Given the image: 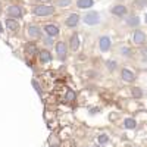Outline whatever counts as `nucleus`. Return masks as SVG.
Masks as SVG:
<instances>
[{"label":"nucleus","mask_w":147,"mask_h":147,"mask_svg":"<svg viewBox=\"0 0 147 147\" xmlns=\"http://www.w3.org/2000/svg\"><path fill=\"white\" fill-rule=\"evenodd\" d=\"M6 27H7L9 31H16V30H18V22H16L15 19H10V18H9V19L6 21Z\"/></svg>","instance_id":"obj_13"},{"label":"nucleus","mask_w":147,"mask_h":147,"mask_svg":"<svg viewBox=\"0 0 147 147\" xmlns=\"http://www.w3.org/2000/svg\"><path fill=\"white\" fill-rule=\"evenodd\" d=\"M78 22H80V16H78L77 13H72V15L66 19V25H68V27H75Z\"/></svg>","instance_id":"obj_8"},{"label":"nucleus","mask_w":147,"mask_h":147,"mask_svg":"<svg viewBox=\"0 0 147 147\" xmlns=\"http://www.w3.org/2000/svg\"><path fill=\"white\" fill-rule=\"evenodd\" d=\"M141 94H143V91H141L140 88H137V87L132 88V96H134V97H140Z\"/></svg>","instance_id":"obj_21"},{"label":"nucleus","mask_w":147,"mask_h":147,"mask_svg":"<svg viewBox=\"0 0 147 147\" xmlns=\"http://www.w3.org/2000/svg\"><path fill=\"white\" fill-rule=\"evenodd\" d=\"M7 15L12 16V18H18V16L22 15V9H21L19 6H10V7L7 9Z\"/></svg>","instance_id":"obj_4"},{"label":"nucleus","mask_w":147,"mask_h":147,"mask_svg":"<svg viewBox=\"0 0 147 147\" xmlns=\"http://www.w3.org/2000/svg\"><path fill=\"white\" fill-rule=\"evenodd\" d=\"M84 22L87 25H97L100 22V15L97 12H88L87 15L84 16Z\"/></svg>","instance_id":"obj_2"},{"label":"nucleus","mask_w":147,"mask_h":147,"mask_svg":"<svg viewBox=\"0 0 147 147\" xmlns=\"http://www.w3.org/2000/svg\"><path fill=\"white\" fill-rule=\"evenodd\" d=\"M74 99H75V93H74V91H68V94H66V100H68V102H72Z\"/></svg>","instance_id":"obj_22"},{"label":"nucleus","mask_w":147,"mask_h":147,"mask_svg":"<svg viewBox=\"0 0 147 147\" xmlns=\"http://www.w3.org/2000/svg\"><path fill=\"white\" fill-rule=\"evenodd\" d=\"M107 141H109V137L106 136V134H102V136L99 137V143L100 144H106Z\"/></svg>","instance_id":"obj_20"},{"label":"nucleus","mask_w":147,"mask_h":147,"mask_svg":"<svg viewBox=\"0 0 147 147\" xmlns=\"http://www.w3.org/2000/svg\"><path fill=\"white\" fill-rule=\"evenodd\" d=\"M125 127L129 128V129L136 128V121H134L132 118H127V119H125Z\"/></svg>","instance_id":"obj_16"},{"label":"nucleus","mask_w":147,"mask_h":147,"mask_svg":"<svg viewBox=\"0 0 147 147\" xmlns=\"http://www.w3.org/2000/svg\"><path fill=\"white\" fill-rule=\"evenodd\" d=\"M134 41H136L137 44L144 43V41H146V35H144V32H141V31H136V32H134Z\"/></svg>","instance_id":"obj_10"},{"label":"nucleus","mask_w":147,"mask_h":147,"mask_svg":"<svg viewBox=\"0 0 147 147\" xmlns=\"http://www.w3.org/2000/svg\"><path fill=\"white\" fill-rule=\"evenodd\" d=\"M38 57H40L41 62H50V60H52V55H50V52H49V50H41L40 55H38Z\"/></svg>","instance_id":"obj_11"},{"label":"nucleus","mask_w":147,"mask_h":147,"mask_svg":"<svg viewBox=\"0 0 147 147\" xmlns=\"http://www.w3.org/2000/svg\"><path fill=\"white\" fill-rule=\"evenodd\" d=\"M25 50H27V53H30V55H35V46H34V44H27Z\"/></svg>","instance_id":"obj_18"},{"label":"nucleus","mask_w":147,"mask_h":147,"mask_svg":"<svg viewBox=\"0 0 147 147\" xmlns=\"http://www.w3.org/2000/svg\"><path fill=\"white\" fill-rule=\"evenodd\" d=\"M125 12H127V7H125V6H115V7L112 9V13H113V15H118V16L125 15Z\"/></svg>","instance_id":"obj_14"},{"label":"nucleus","mask_w":147,"mask_h":147,"mask_svg":"<svg viewBox=\"0 0 147 147\" xmlns=\"http://www.w3.org/2000/svg\"><path fill=\"white\" fill-rule=\"evenodd\" d=\"M40 2H49V0H40Z\"/></svg>","instance_id":"obj_26"},{"label":"nucleus","mask_w":147,"mask_h":147,"mask_svg":"<svg viewBox=\"0 0 147 147\" xmlns=\"http://www.w3.org/2000/svg\"><path fill=\"white\" fill-rule=\"evenodd\" d=\"M128 24L131 27H137L138 24H140V19H138V16H131L129 19H128Z\"/></svg>","instance_id":"obj_17"},{"label":"nucleus","mask_w":147,"mask_h":147,"mask_svg":"<svg viewBox=\"0 0 147 147\" xmlns=\"http://www.w3.org/2000/svg\"><path fill=\"white\" fill-rule=\"evenodd\" d=\"M56 53H57L60 60H65V57H66V46H65V43H57L56 44Z\"/></svg>","instance_id":"obj_3"},{"label":"nucleus","mask_w":147,"mask_h":147,"mask_svg":"<svg viewBox=\"0 0 147 147\" xmlns=\"http://www.w3.org/2000/svg\"><path fill=\"white\" fill-rule=\"evenodd\" d=\"M107 66H109V69H110V71H113V69L116 68V63L113 62V60H110V62H107Z\"/></svg>","instance_id":"obj_25"},{"label":"nucleus","mask_w":147,"mask_h":147,"mask_svg":"<svg viewBox=\"0 0 147 147\" xmlns=\"http://www.w3.org/2000/svg\"><path fill=\"white\" fill-rule=\"evenodd\" d=\"M28 34H30V37H32V38H38V37H40V28L31 25L28 28Z\"/></svg>","instance_id":"obj_12"},{"label":"nucleus","mask_w":147,"mask_h":147,"mask_svg":"<svg viewBox=\"0 0 147 147\" xmlns=\"http://www.w3.org/2000/svg\"><path fill=\"white\" fill-rule=\"evenodd\" d=\"M122 78H124V81H132L134 80V74H132V71H129L128 68H124L122 69Z\"/></svg>","instance_id":"obj_9"},{"label":"nucleus","mask_w":147,"mask_h":147,"mask_svg":"<svg viewBox=\"0 0 147 147\" xmlns=\"http://www.w3.org/2000/svg\"><path fill=\"white\" fill-rule=\"evenodd\" d=\"M52 147H57V146H52Z\"/></svg>","instance_id":"obj_28"},{"label":"nucleus","mask_w":147,"mask_h":147,"mask_svg":"<svg viewBox=\"0 0 147 147\" xmlns=\"http://www.w3.org/2000/svg\"><path fill=\"white\" fill-rule=\"evenodd\" d=\"M69 44H71V49L74 52L78 50V47H80V37H78V34H72L71 40H69Z\"/></svg>","instance_id":"obj_6"},{"label":"nucleus","mask_w":147,"mask_h":147,"mask_svg":"<svg viewBox=\"0 0 147 147\" xmlns=\"http://www.w3.org/2000/svg\"><path fill=\"white\" fill-rule=\"evenodd\" d=\"M78 7H81V9H85V7H90V6H93V0H78Z\"/></svg>","instance_id":"obj_15"},{"label":"nucleus","mask_w":147,"mask_h":147,"mask_svg":"<svg viewBox=\"0 0 147 147\" xmlns=\"http://www.w3.org/2000/svg\"><path fill=\"white\" fill-rule=\"evenodd\" d=\"M136 5H137L138 7H143V6H146V5H147V0H137Z\"/></svg>","instance_id":"obj_24"},{"label":"nucleus","mask_w":147,"mask_h":147,"mask_svg":"<svg viewBox=\"0 0 147 147\" xmlns=\"http://www.w3.org/2000/svg\"><path fill=\"white\" fill-rule=\"evenodd\" d=\"M44 31L47 32V35H50V37H55L59 34V28L56 25H46L44 27Z\"/></svg>","instance_id":"obj_7"},{"label":"nucleus","mask_w":147,"mask_h":147,"mask_svg":"<svg viewBox=\"0 0 147 147\" xmlns=\"http://www.w3.org/2000/svg\"><path fill=\"white\" fill-rule=\"evenodd\" d=\"M32 87L37 90V93H38L40 96H43V90H41V87L38 85V82H37V81H32Z\"/></svg>","instance_id":"obj_19"},{"label":"nucleus","mask_w":147,"mask_h":147,"mask_svg":"<svg viewBox=\"0 0 147 147\" xmlns=\"http://www.w3.org/2000/svg\"><path fill=\"white\" fill-rule=\"evenodd\" d=\"M146 22H147V15H146Z\"/></svg>","instance_id":"obj_27"},{"label":"nucleus","mask_w":147,"mask_h":147,"mask_svg":"<svg viewBox=\"0 0 147 147\" xmlns=\"http://www.w3.org/2000/svg\"><path fill=\"white\" fill-rule=\"evenodd\" d=\"M57 2H59V6H62V7L71 5V0H57Z\"/></svg>","instance_id":"obj_23"},{"label":"nucleus","mask_w":147,"mask_h":147,"mask_svg":"<svg viewBox=\"0 0 147 147\" xmlns=\"http://www.w3.org/2000/svg\"><path fill=\"white\" fill-rule=\"evenodd\" d=\"M34 13L38 15V16H49V15H53L55 13V7L40 5V6H35L34 7Z\"/></svg>","instance_id":"obj_1"},{"label":"nucleus","mask_w":147,"mask_h":147,"mask_svg":"<svg viewBox=\"0 0 147 147\" xmlns=\"http://www.w3.org/2000/svg\"><path fill=\"white\" fill-rule=\"evenodd\" d=\"M110 49V38L107 35H103L100 38V50L102 52H107Z\"/></svg>","instance_id":"obj_5"}]
</instances>
